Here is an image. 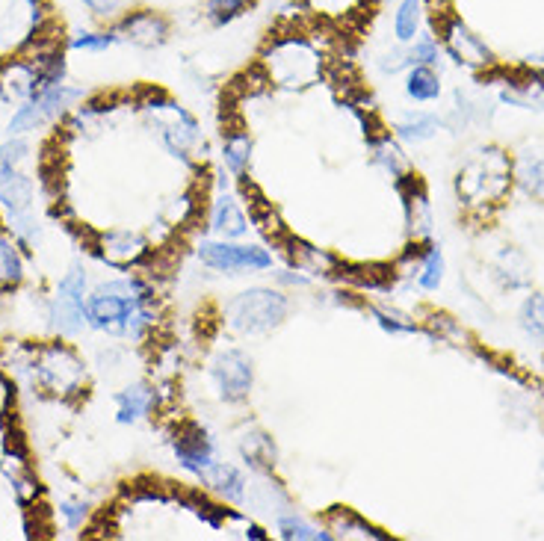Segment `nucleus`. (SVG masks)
<instances>
[{
    "mask_svg": "<svg viewBox=\"0 0 544 541\" xmlns=\"http://www.w3.org/2000/svg\"><path fill=\"white\" fill-rule=\"evenodd\" d=\"M414 281H417V287L423 290V293H438L441 287H444V278H447V258H444V252H441V246H435V243H423V246H417V252H414Z\"/></svg>",
    "mask_w": 544,
    "mask_h": 541,
    "instance_id": "nucleus-19",
    "label": "nucleus"
},
{
    "mask_svg": "<svg viewBox=\"0 0 544 541\" xmlns=\"http://www.w3.org/2000/svg\"><path fill=\"white\" fill-rule=\"evenodd\" d=\"M145 113L157 131V142L166 148L169 157L193 166L199 157V148H204L202 139V122L181 104H175L172 98L154 95L145 104Z\"/></svg>",
    "mask_w": 544,
    "mask_h": 541,
    "instance_id": "nucleus-3",
    "label": "nucleus"
},
{
    "mask_svg": "<svg viewBox=\"0 0 544 541\" xmlns=\"http://www.w3.org/2000/svg\"><path fill=\"white\" fill-rule=\"evenodd\" d=\"M113 403H116V420L122 426H136V423L148 420L157 411L160 391L154 385H148V382H131L113 397Z\"/></svg>",
    "mask_w": 544,
    "mask_h": 541,
    "instance_id": "nucleus-16",
    "label": "nucleus"
},
{
    "mask_svg": "<svg viewBox=\"0 0 544 541\" xmlns=\"http://www.w3.org/2000/svg\"><path fill=\"white\" fill-rule=\"evenodd\" d=\"M80 98H83V89H74V86H68V83H57V86H51V89H45V92L27 98V101L12 113V119H9V134L12 136L30 134V131H36V128H42V125L60 119L68 107H74Z\"/></svg>",
    "mask_w": 544,
    "mask_h": 541,
    "instance_id": "nucleus-9",
    "label": "nucleus"
},
{
    "mask_svg": "<svg viewBox=\"0 0 544 541\" xmlns=\"http://www.w3.org/2000/svg\"><path fill=\"white\" fill-rule=\"evenodd\" d=\"M252 151H255V142L246 131H228L222 136V148H219V157H222V166L234 175V178H246L249 166H252Z\"/></svg>",
    "mask_w": 544,
    "mask_h": 541,
    "instance_id": "nucleus-23",
    "label": "nucleus"
},
{
    "mask_svg": "<svg viewBox=\"0 0 544 541\" xmlns=\"http://www.w3.org/2000/svg\"><path fill=\"white\" fill-rule=\"evenodd\" d=\"M423 33V0H400L394 9V39L411 45Z\"/></svg>",
    "mask_w": 544,
    "mask_h": 541,
    "instance_id": "nucleus-28",
    "label": "nucleus"
},
{
    "mask_svg": "<svg viewBox=\"0 0 544 541\" xmlns=\"http://www.w3.org/2000/svg\"><path fill=\"white\" fill-rule=\"evenodd\" d=\"M290 317V296L281 287L255 284L234 293L222 305V323L237 338H264Z\"/></svg>",
    "mask_w": 544,
    "mask_h": 541,
    "instance_id": "nucleus-2",
    "label": "nucleus"
},
{
    "mask_svg": "<svg viewBox=\"0 0 544 541\" xmlns=\"http://www.w3.org/2000/svg\"><path fill=\"white\" fill-rule=\"evenodd\" d=\"M275 536L284 541H335L329 527H320L299 512H278L275 515Z\"/></svg>",
    "mask_w": 544,
    "mask_h": 541,
    "instance_id": "nucleus-24",
    "label": "nucleus"
},
{
    "mask_svg": "<svg viewBox=\"0 0 544 541\" xmlns=\"http://www.w3.org/2000/svg\"><path fill=\"white\" fill-rule=\"evenodd\" d=\"M408 51H411V60H414V66H429V68H438L444 63V45H441V39L438 36H432V33H420L411 45H408Z\"/></svg>",
    "mask_w": 544,
    "mask_h": 541,
    "instance_id": "nucleus-34",
    "label": "nucleus"
},
{
    "mask_svg": "<svg viewBox=\"0 0 544 541\" xmlns=\"http://www.w3.org/2000/svg\"><path fill=\"white\" fill-rule=\"evenodd\" d=\"M86 299H89V278L83 267H71L57 284V293L48 305V320L57 335L77 338L89 320H86Z\"/></svg>",
    "mask_w": 544,
    "mask_h": 541,
    "instance_id": "nucleus-8",
    "label": "nucleus"
},
{
    "mask_svg": "<svg viewBox=\"0 0 544 541\" xmlns=\"http://www.w3.org/2000/svg\"><path fill=\"white\" fill-rule=\"evenodd\" d=\"M444 122L435 116V113H423V110H411L403 113L394 125V136L403 142V145H423L429 139L441 134Z\"/></svg>",
    "mask_w": 544,
    "mask_h": 541,
    "instance_id": "nucleus-20",
    "label": "nucleus"
},
{
    "mask_svg": "<svg viewBox=\"0 0 544 541\" xmlns=\"http://www.w3.org/2000/svg\"><path fill=\"white\" fill-rule=\"evenodd\" d=\"M237 453L243 459V465L252 471V474L267 476L278 462V447L272 441L270 432H264L261 426H246L240 435H237Z\"/></svg>",
    "mask_w": 544,
    "mask_h": 541,
    "instance_id": "nucleus-17",
    "label": "nucleus"
},
{
    "mask_svg": "<svg viewBox=\"0 0 544 541\" xmlns=\"http://www.w3.org/2000/svg\"><path fill=\"white\" fill-rule=\"evenodd\" d=\"M98 18H116L122 12V0H80Z\"/></svg>",
    "mask_w": 544,
    "mask_h": 541,
    "instance_id": "nucleus-42",
    "label": "nucleus"
},
{
    "mask_svg": "<svg viewBox=\"0 0 544 541\" xmlns=\"http://www.w3.org/2000/svg\"><path fill=\"white\" fill-rule=\"evenodd\" d=\"M119 42L116 30H80L71 36V48L74 51H89V54H104Z\"/></svg>",
    "mask_w": 544,
    "mask_h": 541,
    "instance_id": "nucleus-36",
    "label": "nucleus"
},
{
    "mask_svg": "<svg viewBox=\"0 0 544 541\" xmlns=\"http://www.w3.org/2000/svg\"><path fill=\"white\" fill-rule=\"evenodd\" d=\"M441 45H444V54L459 63V66L471 68V71H482V68L494 66V54L491 48L485 45L482 36H476L474 30L462 21V18H453V15H444L441 18Z\"/></svg>",
    "mask_w": 544,
    "mask_h": 541,
    "instance_id": "nucleus-11",
    "label": "nucleus"
},
{
    "mask_svg": "<svg viewBox=\"0 0 544 541\" xmlns=\"http://www.w3.org/2000/svg\"><path fill=\"white\" fill-rule=\"evenodd\" d=\"M518 326L536 346L544 349V293L524 296V302L518 308Z\"/></svg>",
    "mask_w": 544,
    "mask_h": 541,
    "instance_id": "nucleus-29",
    "label": "nucleus"
},
{
    "mask_svg": "<svg viewBox=\"0 0 544 541\" xmlns=\"http://www.w3.org/2000/svg\"><path fill=\"white\" fill-rule=\"evenodd\" d=\"M432 6H438V9H444V6H447V0H432Z\"/></svg>",
    "mask_w": 544,
    "mask_h": 541,
    "instance_id": "nucleus-46",
    "label": "nucleus"
},
{
    "mask_svg": "<svg viewBox=\"0 0 544 541\" xmlns=\"http://www.w3.org/2000/svg\"><path fill=\"white\" fill-rule=\"evenodd\" d=\"M406 222L411 237L417 243H426L429 240V234H432V213H429L426 193L420 190L417 181H411V190L406 193Z\"/></svg>",
    "mask_w": 544,
    "mask_h": 541,
    "instance_id": "nucleus-26",
    "label": "nucleus"
},
{
    "mask_svg": "<svg viewBox=\"0 0 544 541\" xmlns=\"http://www.w3.org/2000/svg\"><path fill=\"white\" fill-rule=\"evenodd\" d=\"M408 101L414 104H432L444 95V83L441 74L429 66H411L406 71V83H403Z\"/></svg>",
    "mask_w": 544,
    "mask_h": 541,
    "instance_id": "nucleus-25",
    "label": "nucleus"
},
{
    "mask_svg": "<svg viewBox=\"0 0 544 541\" xmlns=\"http://www.w3.org/2000/svg\"><path fill=\"white\" fill-rule=\"evenodd\" d=\"M246 539H255V541H267L270 539V533L261 527V524H246Z\"/></svg>",
    "mask_w": 544,
    "mask_h": 541,
    "instance_id": "nucleus-45",
    "label": "nucleus"
},
{
    "mask_svg": "<svg viewBox=\"0 0 544 541\" xmlns=\"http://www.w3.org/2000/svg\"><path fill=\"white\" fill-rule=\"evenodd\" d=\"M119 33V42H131L142 51H154V48H163L169 42V21L151 9H139V12H131L125 18H119V24L113 27Z\"/></svg>",
    "mask_w": 544,
    "mask_h": 541,
    "instance_id": "nucleus-14",
    "label": "nucleus"
},
{
    "mask_svg": "<svg viewBox=\"0 0 544 541\" xmlns=\"http://www.w3.org/2000/svg\"><path fill=\"white\" fill-rule=\"evenodd\" d=\"M264 66L270 68V77L278 80V86H287V89L311 86L320 77L317 51L299 36L272 42L267 54H264Z\"/></svg>",
    "mask_w": 544,
    "mask_h": 541,
    "instance_id": "nucleus-7",
    "label": "nucleus"
},
{
    "mask_svg": "<svg viewBox=\"0 0 544 541\" xmlns=\"http://www.w3.org/2000/svg\"><path fill=\"white\" fill-rule=\"evenodd\" d=\"M60 515L66 518L68 530H77V527L86 521V503H77V500H63V503H60Z\"/></svg>",
    "mask_w": 544,
    "mask_h": 541,
    "instance_id": "nucleus-41",
    "label": "nucleus"
},
{
    "mask_svg": "<svg viewBox=\"0 0 544 541\" xmlns=\"http://www.w3.org/2000/svg\"><path fill=\"white\" fill-rule=\"evenodd\" d=\"M207 379L219 403L240 406L255 391V358L240 346H225L210 358Z\"/></svg>",
    "mask_w": 544,
    "mask_h": 541,
    "instance_id": "nucleus-6",
    "label": "nucleus"
},
{
    "mask_svg": "<svg viewBox=\"0 0 544 541\" xmlns=\"http://www.w3.org/2000/svg\"><path fill=\"white\" fill-rule=\"evenodd\" d=\"M196 258L204 270L216 275H261L275 270V255L267 246L246 240H219L210 234L196 243Z\"/></svg>",
    "mask_w": 544,
    "mask_h": 541,
    "instance_id": "nucleus-5",
    "label": "nucleus"
},
{
    "mask_svg": "<svg viewBox=\"0 0 544 541\" xmlns=\"http://www.w3.org/2000/svg\"><path fill=\"white\" fill-rule=\"evenodd\" d=\"M0 204L6 207L9 216L18 213H30L33 210V181L21 172H15L12 178H6L0 184Z\"/></svg>",
    "mask_w": 544,
    "mask_h": 541,
    "instance_id": "nucleus-27",
    "label": "nucleus"
},
{
    "mask_svg": "<svg viewBox=\"0 0 544 541\" xmlns=\"http://www.w3.org/2000/svg\"><path fill=\"white\" fill-rule=\"evenodd\" d=\"M542 471H544V462H542Z\"/></svg>",
    "mask_w": 544,
    "mask_h": 541,
    "instance_id": "nucleus-47",
    "label": "nucleus"
},
{
    "mask_svg": "<svg viewBox=\"0 0 544 541\" xmlns=\"http://www.w3.org/2000/svg\"><path fill=\"white\" fill-rule=\"evenodd\" d=\"M275 281H278V287L284 290V287H296V290H305V287H311L314 284V278L308 275V272H302L299 267L296 270H281L275 275Z\"/></svg>",
    "mask_w": 544,
    "mask_h": 541,
    "instance_id": "nucleus-40",
    "label": "nucleus"
},
{
    "mask_svg": "<svg viewBox=\"0 0 544 541\" xmlns=\"http://www.w3.org/2000/svg\"><path fill=\"white\" fill-rule=\"evenodd\" d=\"M515 181L512 160L500 148H482L474 160L459 172L456 193L468 207H485L500 204Z\"/></svg>",
    "mask_w": 544,
    "mask_h": 541,
    "instance_id": "nucleus-4",
    "label": "nucleus"
},
{
    "mask_svg": "<svg viewBox=\"0 0 544 541\" xmlns=\"http://www.w3.org/2000/svg\"><path fill=\"white\" fill-rule=\"evenodd\" d=\"M329 533L335 539H346V541H385L388 533H382L379 527L367 524L361 515H355L352 509H335L329 515Z\"/></svg>",
    "mask_w": 544,
    "mask_h": 541,
    "instance_id": "nucleus-22",
    "label": "nucleus"
},
{
    "mask_svg": "<svg viewBox=\"0 0 544 541\" xmlns=\"http://www.w3.org/2000/svg\"><path fill=\"white\" fill-rule=\"evenodd\" d=\"M101 255L110 264L131 267V264H139L148 255V240L142 234L131 231V228H119V231H110V234L101 237Z\"/></svg>",
    "mask_w": 544,
    "mask_h": 541,
    "instance_id": "nucleus-18",
    "label": "nucleus"
},
{
    "mask_svg": "<svg viewBox=\"0 0 544 541\" xmlns=\"http://www.w3.org/2000/svg\"><path fill=\"white\" fill-rule=\"evenodd\" d=\"M24 157H27V142L24 139H9V142L0 145V184L18 172Z\"/></svg>",
    "mask_w": 544,
    "mask_h": 541,
    "instance_id": "nucleus-39",
    "label": "nucleus"
},
{
    "mask_svg": "<svg viewBox=\"0 0 544 541\" xmlns=\"http://www.w3.org/2000/svg\"><path fill=\"white\" fill-rule=\"evenodd\" d=\"M36 373H39V382L51 394H74L86 382L83 364L68 349H60V346L42 352V358L36 361Z\"/></svg>",
    "mask_w": 544,
    "mask_h": 541,
    "instance_id": "nucleus-13",
    "label": "nucleus"
},
{
    "mask_svg": "<svg viewBox=\"0 0 544 541\" xmlns=\"http://www.w3.org/2000/svg\"><path fill=\"white\" fill-rule=\"evenodd\" d=\"M370 163L376 169H382L385 175H391L394 181L406 178L408 157L403 151V142L397 136H376L370 142Z\"/></svg>",
    "mask_w": 544,
    "mask_h": 541,
    "instance_id": "nucleus-21",
    "label": "nucleus"
},
{
    "mask_svg": "<svg viewBox=\"0 0 544 541\" xmlns=\"http://www.w3.org/2000/svg\"><path fill=\"white\" fill-rule=\"evenodd\" d=\"M370 317L376 320V326L385 335H417L420 332V326L411 317L394 311V308H370Z\"/></svg>",
    "mask_w": 544,
    "mask_h": 541,
    "instance_id": "nucleus-35",
    "label": "nucleus"
},
{
    "mask_svg": "<svg viewBox=\"0 0 544 541\" xmlns=\"http://www.w3.org/2000/svg\"><path fill=\"white\" fill-rule=\"evenodd\" d=\"M527 68H530V71H536L539 77H544V51L530 54V57H527Z\"/></svg>",
    "mask_w": 544,
    "mask_h": 541,
    "instance_id": "nucleus-44",
    "label": "nucleus"
},
{
    "mask_svg": "<svg viewBox=\"0 0 544 541\" xmlns=\"http://www.w3.org/2000/svg\"><path fill=\"white\" fill-rule=\"evenodd\" d=\"M317 12H323V15H340V12H346L355 0H308Z\"/></svg>",
    "mask_w": 544,
    "mask_h": 541,
    "instance_id": "nucleus-43",
    "label": "nucleus"
},
{
    "mask_svg": "<svg viewBox=\"0 0 544 541\" xmlns=\"http://www.w3.org/2000/svg\"><path fill=\"white\" fill-rule=\"evenodd\" d=\"M169 447H172V459L175 465L190 476H199L219 462V441L213 438V432L196 423V420H184L172 429V438H169Z\"/></svg>",
    "mask_w": 544,
    "mask_h": 541,
    "instance_id": "nucleus-10",
    "label": "nucleus"
},
{
    "mask_svg": "<svg viewBox=\"0 0 544 541\" xmlns=\"http://www.w3.org/2000/svg\"><path fill=\"white\" fill-rule=\"evenodd\" d=\"M86 320L101 335L142 343L157 326V293L136 275L110 278L89 293Z\"/></svg>",
    "mask_w": 544,
    "mask_h": 541,
    "instance_id": "nucleus-1",
    "label": "nucleus"
},
{
    "mask_svg": "<svg viewBox=\"0 0 544 541\" xmlns=\"http://www.w3.org/2000/svg\"><path fill=\"white\" fill-rule=\"evenodd\" d=\"M249 216L243 210L240 199L231 193L228 181H219V190L210 199L207 210V231L219 240H246L249 237Z\"/></svg>",
    "mask_w": 544,
    "mask_h": 541,
    "instance_id": "nucleus-12",
    "label": "nucleus"
},
{
    "mask_svg": "<svg viewBox=\"0 0 544 541\" xmlns=\"http://www.w3.org/2000/svg\"><path fill=\"white\" fill-rule=\"evenodd\" d=\"M290 258H293V264H296L299 270L308 272L311 278H314V275H329V272L335 270V258H329L326 252H320V249H314V246H305V243H293Z\"/></svg>",
    "mask_w": 544,
    "mask_h": 541,
    "instance_id": "nucleus-32",
    "label": "nucleus"
},
{
    "mask_svg": "<svg viewBox=\"0 0 544 541\" xmlns=\"http://www.w3.org/2000/svg\"><path fill=\"white\" fill-rule=\"evenodd\" d=\"M515 181L518 187L533 196V199H544V157H527L518 163L515 169Z\"/></svg>",
    "mask_w": 544,
    "mask_h": 541,
    "instance_id": "nucleus-33",
    "label": "nucleus"
},
{
    "mask_svg": "<svg viewBox=\"0 0 544 541\" xmlns=\"http://www.w3.org/2000/svg\"><path fill=\"white\" fill-rule=\"evenodd\" d=\"M494 275L503 281V287L509 290H521L530 284V267L527 261L515 252V249H503L500 258H497V267H494Z\"/></svg>",
    "mask_w": 544,
    "mask_h": 541,
    "instance_id": "nucleus-31",
    "label": "nucleus"
},
{
    "mask_svg": "<svg viewBox=\"0 0 544 541\" xmlns=\"http://www.w3.org/2000/svg\"><path fill=\"white\" fill-rule=\"evenodd\" d=\"M376 66H379V71H382L385 77H394V74H406L408 68L414 66V60H411L408 45H400V42H397L394 48H388V51L379 54Z\"/></svg>",
    "mask_w": 544,
    "mask_h": 541,
    "instance_id": "nucleus-38",
    "label": "nucleus"
},
{
    "mask_svg": "<svg viewBox=\"0 0 544 541\" xmlns=\"http://www.w3.org/2000/svg\"><path fill=\"white\" fill-rule=\"evenodd\" d=\"M24 278V258L9 237H0V284H18Z\"/></svg>",
    "mask_w": 544,
    "mask_h": 541,
    "instance_id": "nucleus-37",
    "label": "nucleus"
},
{
    "mask_svg": "<svg viewBox=\"0 0 544 541\" xmlns=\"http://www.w3.org/2000/svg\"><path fill=\"white\" fill-rule=\"evenodd\" d=\"M199 482H202L207 494H213L219 503H228V506H243L249 500V488H252L246 471L240 465H234V462H225V459L213 462L199 476Z\"/></svg>",
    "mask_w": 544,
    "mask_h": 541,
    "instance_id": "nucleus-15",
    "label": "nucleus"
},
{
    "mask_svg": "<svg viewBox=\"0 0 544 541\" xmlns=\"http://www.w3.org/2000/svg\"><path fill=\"white\" fill-rule=\"evenodd\" d=\"M255 0H204L202 15L210 27H228L240 21L246 12H252Z\"/></svg>",
    "mask_w": 544,
    "mask_h": 541,
    "instance_id": "nucleus-30",
    "label": "nucleus"
}]
</instances>
